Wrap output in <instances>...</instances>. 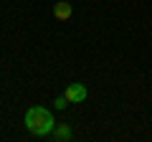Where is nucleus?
Instances as JSON below:
<instances>
[{"label":"nucleus","instance_id":"5","mask_svg":"<svg viewBox=\"0 0 152 142\" xmlns=\"http://www.w3.org/2000/svg\"><path fill=\"white\" fill-rule=\"evenodd\" d=\"M53 104H56V109H66V107H69L71 102H69V97H66V94H64V97H58V99H56Z\"/></svg>","mask_w":152,"mask_h":142},{"label":"nucleus","instance_id":"2","mask_svg":"<svg viewBox=\"0 0 152 142\" xmlns=\"http://www.w3.org/2000/svg\"><path fill=\"white\" fill-rule=\"evenodd\" d=\"M66 97H69L71 104L84 102V99H86V86H84V84H69V86H66Z\"/></svg>","mask_w":152,"mask_h":142},{"label":"nucleus","instance_id":"1","mask_svg":"<svg viewBox=\"0 0 152 142\" xmlns=\"http://www.w3.org/2000/svg\"><path fill=\"white\" fill-rule=\"evenodd\" d=\"M26 127L31 135L36 137H46L53 132L56 122H53V114H51L46 107H31V109L26 112Z\"/></svg>","mask_w":152,"mask_h":142},{"label":"nucleus","instance_id":"3","mask_svg":"<svg viewBox=\"0 0 152 142\" xmlns=\"http://www.w3.org/2000/svg\"><path fill=\"white\" fill-rule=\"evenodd\" d=\"M71 15H74V8H71V3L61 0V3H56V5H53V18H56V20H69Z\"/></svg>","mask_w":152,"mask_h":142},{"label":"nucleus","instance_id":"4","mask_svg":"<svg viewBox=\"0 0 152 142\" xmlns=\"http://www.w3.org/2000/svg\"><path fill=\"white\" fill-rule=\"evenodd\" d=\"M53 137L56 140H71V130L66 124H58V127H53Z\"/></svg>","mask_w":152,"mask_h":142}]
</instances>
